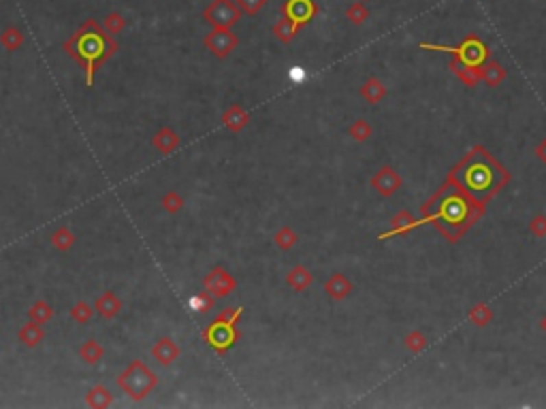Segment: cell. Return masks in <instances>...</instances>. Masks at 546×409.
I'll use <instances>...</instances> for the list:
<instances>
[{
  "instance_id": "6da1fadb",
  "label": "cell",
  "mask_w": 546,
  "mask_h": 409,
  "mask_svg": "<svg viewBox=\"0 0 546 409\" xmlns=\"http://www.w3.org/2000/svg\"><path fill=\"white\" fill-rule=\"evenodd\" d=\"M118 41L115 36L107 34L103 24L96 19H86V22L77 28L64 43V53H69L71 60H75L84 69L86 86H94V75L111 55L118 53Z\"/></svg>"
},
{
  "instance_id": "7a4b0ae2",
  "label": "cell",
  "mask_w": 546,
  "mask_h": 409,
  "mask_svg": "<svg viewBox=\"0 0 546 409\" xmlns=\"http://www.w3.org/2000/svg\"><path fill=\"white\" fill-rule=\"evenodd\" d=\"M241 314H244V307L224 309L220 316H216L203 328L201 337L216 354L224 356L228 349L241 339V333L237 328V322H239Z\"/></svg>"
},
{
  "instance_id": "3957f363",
  "label": "cell",
  "mask_w": 546,
  "mask_h": 409,
  "mask_svg": "<svg viewBox=\"0 0 546 409\" xmlns=\"http://www.w3.org/2000/svg\"><path fill=\"white\" fill-rule=\"evenodd\" d=\"M118 386L124 395H128V399H132L134 403H141L158 386V375L143 360H132L118 375Z\"/></svg>"
},
{
  "instance_id": "277c9868",
  "label": "cell",
  "mask_w": 546,
  "mask_h": 409,
  "mask_svg": "<svg viewBox=\"0 0 546 409\" xmlns=\"http://www.w3.org/2000/svg\"><path fill=\"white\" fill-rule=\"evenodd\" d=\"M420 49L427 51H448L455 53V58H459L461 62L470 64V66H482L484 60H489V47H486L478 36L470 34L463 41L461 47H444V45H431V43H420Z\"/></svg>"
},
{
  "instance_id": "5b68a950",
  "label": "cell",
  "mask_w": 546,
  "mask_h": 409,
  "mask_svg": "<svg viewBox=\"0 0 546 409\" xmlns=\"http://www.w3.org/2000/svg\"><path fill=\"white\" fill-rule=\"evenodd\" d=\"M241 9L235 0H211L203 9V19L211 28H226L233 30V26L239 24Z\"/></svg>"
},
{
  "instance_id": "8992f818",
  "label": "cell",
  "mask_w": 546,
  "mask_h": 409,
  "mask_svg": "<svg viewBox=\"0 0 546 409\" xmlns=\"http://www.w3.org/2000/svg\"><path fill=\"white\" fill-rule=\"evenodd\" d=\"M203 45L209 53L222 60L239 47V36L226 28H211V32L203 36Z\"/></svg>"
},
{
  "instance_id": "52a82bcc",
  "label": "cell",
  "mask_w": 546,
  "mask_h": 409,
  "mask_svg": "<svg viewBox=\"0 0 546 409\" xmlns=\"http://www.w3.org/2000/svg\"><path fill=\"white\" fill-rule=\"evenodd\" d=\"M203 288L207 292H211L216 299H224V297L233 295V292L237 290V280L224 267H213L203 277Z\"/></svg>"
},
{
  "instance_id": "ba28073f",
  "label": "cell",
  "mask_w": 546,
  "mask_h": 409,
  "mask_svg": "<svg viewBox=\"0 0 546 409\" xmlns=\"http://www.w3.org/2000/svg\"><path fill=\"white\" fill-rule=\"evenodd\" d=\"M280 13L284 17H288L290 22L301 30L318 15V5L314 3V0H286V3L280 7Z\"/></svg>"
},
{
  "instance_id": "9c48e42d",
  "label": "cell",
  "mask_w": 546,
  "mask_h": 409,
  "mask_svg": "<svg viewBox=\"0 0 546 409\" xmlns=\"http://www.w3.org/2000/svg\"><path fill=\"white\" fill-rule=\"evenodd\" d=\"M369 184H372V190L378 194V197L388 199V197H393L395 192L401 190L403 179H401V175H399L393 166L384 164V166H380V169L376 171V175H374L372 182H369Z\"/></svg>"
},
{
  "instance_id": "30bf717a",
  "label": "cell",
  "mask_w": 546,
  "mask_h": 409,
  "mask_svg": "<svg viewBox=\"0 0 546 409\" xmlns=\"http://www.w3.org/2000/svg\"><path fill=\"white\" fill-rule=\"evenodd\" d=\"M182 139L180 134L175 132L171 126H163L161 130H156V134L152 136V147L158 151L161 156H171L180 149Z\"/></svg>"
},
{
  "instance_id": "8fae6325",
  "label": "cell",
  "mask_w": 546,
  "mask_h": 409,
  "mask_svg": "<svg viewBox=\"0 0 546 409\" xmlns=\"http://www.w3.org/2000/svg\"><path fill=\"white\" fill-rule=\"evenodd\" d=\"M180 354H182V347L175 343L171 337H161L158 341L152 345V356H154V360H158L163 367L173 364L175 360L180 358Z\"/></svg>"
},
{
  "instance_id": "7c38bea8",
  "label": "cell",
  "mask_w": 546,
  "mask_h": 409,
  "mask_svg": "<svg viewBox=\"0 0 546 409\" xmlns=\"http://www.w3.org/2000/svg\"><path fill=\"white\" fill-rule=\"evenodd\" d=\"M122 301L120 297L115 295V292L111 290H105L103 295L94 301V309H96V314H99L101 318L105 320H113V318H118L120 316V311H122Z\"/></svg>"
},
{
  "instance_id": "4fadbf2b",
  "label": "cell",
  "mask_w": 546,
  "mask_h": 409,
  "mask_svg": "<svg viewBox=\"0 0 546 409\" xmlns=\"http://www.w3.org/2000/svg\"><path fill=\"white\" fill-rule=\"evenodd\" d=\"M353 282H350L344 273H333L327 282H324V292H327V297L329 299H333V301H344L348 299L350 295H353Z\"/></svg>"
},
{
  "instance_id": "5bb4252c",
  "label": "cell",
  "mask_w": 546,
  "mask_h": 409,
  "mask_svg": "<svg viewBox=\"0 0 546 409\" xmlns=\"http://www.w3.org/2000/svg\"><path fill=\"white\" fill-rule=\"evenodd\" d=\"M451 71L455 73L457 79H461V84L465 88H476L482 82V69L465 64V62L459 60V58H453V60H451Z\"/></svg>"
},
{
  "instance_id": "9a60e30c",
  "label": "cell",
  "mask_w": 546,
  "mask_h": 409,
  "mask_svg": "<svg viewBox=\"0 0 546 409\" xmlns=\"http://www.w3.org/2000/svg\"><path fill=\"white\" fill-rule=\"evenodd\" d=\"M222 124L226 130L230 132H241L248 124H250V113L241 107V105H230L224 113H222Z\"/></svg>"
},
{
  "instance_id": "2e32d148",
  "label": "cell",
  "mask_w": 546,
  "mask_h": 409,
  "mask_svg": "<svg viewBox=\"0 0 546 409\" xmlns=\"http://www.w3.org/2000/svg\"><path fill=\"white\" fill-rule=\"evenodd\" d=\"M286 284L290 290L295 292H305L311 284H314V275H311V271L303 264H295L288 273H286Z\"/></svg>"
},
{
  "instance_id": "e0dca14e",
  "label": "cell",
  "mask_w": 546,
  "mask_h": 409,
  "mask_svg": "<svg viewBox=\"0 0 546 409\" xmlns=\"http://www.w3.org/2000/svg\"><path fill=\"white\" fill-rule=\"evenodd\" d=\"M45 339V330H43V324H36V322H26L22 328L17 330V341L22 343L24 347H36Z\"/></svg>"
},
{
  "instance_id": "ac0fdd59",
  "label": "cell",
  "mask_w": 546,
  "mask_h": 409,
  "mask_svg": "<svg viewBox=\"0 0 546 409\" xmlns=\"http://www.w3.org/2000/svg\"><path fill=\"white\" fill-rule=\"evenodd\" d=\"M361 96L363 101H367L369 105H380L386 99V86L378 79V77H369V79L361 86Z\"/></svg>"
},
{
  "instance_id": "d6986e66",
  "label": "cell",
  "mask_w": 546,
  "mask_h": 409,
  "mask_svg": "<svg viewBox=\"0 0 546 409\" xmlns=\"http://www.w3.org/2000/svg\"><path fill=\"white\" fill-rule=\"evenodd\" d=\"M480 69H482V82L489 88H499L506 79V75H508V71L497 60H486Z\"/></svg>"
},
{
  "instance_id": "ffe728a7",
  "label": "cell",
  "mask_w": 546,
  "mask_h": 409,
  "mask_svg": "<svg viewBox=\"0 0 546 409\" xmlns=\"http://www.w3.org/2000/svg\"><path fill=\"white\" fill-rule=\"evenodd\" d=\"M414 226H418L416 218L410 211L403 209V211H399L397 216L391 220V230L384 232V235H380V239H388V237H393V235H399V232H407L410 228H414Z\"/></svg>"
},
{
  "instance_id": "44dd1931",
  "label": "cell",
  "mask_w": 546,
  "mask_h": 409,
  "mask_svg": "<svg viewBox=\"0 0 546 409\" xmlns=\"http://www.w3.org/2000/svg\"><path fill=\"white\" fill-rule=\"evenodd\" d=\"M103 356H105V347H103L99 341H96V339H88V341H84L82 347H80V358H82L86 364H90V367L99 364V362L103 360Z\"/></svg>"
},
{
  "instance_id": "7402d4cb",
  "label": "cell",
  "mask_w": 546,
  "mask_h": 409,
  "mask_svg": "<svg viewBox=\"0 0 546 409\" xmlns=\"http://www.w3.org/2000/svg\"><path fill=\"white\" fill-rule=\"evenodd\" d=\"M24 41H26L24 32L19 30V28H15V26H9V28H5V30H3V34H0V45H3V47H5V51H9V53H13V51H19V49H22Z\"/></svg>"
},
{
  "instance_id": "603a6c76",
  "label": "cell",
  "mask_w": 546,
  "mask_h": 409,
  "mask_svg": "<svg viewBox=\"0 0 546 409\" xmlns=\"http://www.w3.org/2000/svg\"><path fill=\"white\" fill-rule=\"evenodd\" d=\"M271 32H273V36H276L282 45H288V43H292V38H295V34L299 32V28H297L295 24H292L288 17L282 15V17L278 19V22L273 24Z\"/></svg>"
},
{
  "instance_id": "cb8c5ba5",
  "label": "cell",
  "mask_w": 546,
  "mask_h": 409,
  "mask_svg": "<svg viewBox=\"0 0 546 409\" xmlns=\"http://www.w3.org/2000/svg\"><path fill=\"white\" fill-rule=\"evenodd\" d=\"M49 241H51V245H54V249H58V251H69L73 245H75V241H77V237H75V232L64 224V226H60V228H56L54 232H51V237H49Z\"/></svg>"
},
{
  "instance_id": "d4e9b609",
  "label": "cell",
  "mask_w": 546,
  "mask_h": 409,
  "mask_svg": "<svg viewBox=\"0 0 546 409\" xmlns=\"http://www.w3.org/2000/svg\"><path fill=\"white\" fill-rule=\"evenodd\" d=\"M111 403H113V397H111V393L107 391L105 386H94V388H90L88 395H86V405L92 407V409H105Z\"/></svg>"
},
{
  "instance_id": "484cf974",
  "label": "cell",
  "mask_w": 546,
  "mask_h": 409,
  "mask_svg": "<svg viewBox=\"0 0 546 409\" xmlns=\"http://www.w3.org/2000/svg\"><path fill=\"white\" fill-rule=\"evenodd\" d=\"M467 320H470L478 328H486V326L491 324V320H493V309L486 305V303H476L470 309V314H467Z\"/></svg>"
},
{
  "instance_id": "4316f807",
  "label": "cell",
  "mask_w": 546,
  "mask_h": 409,
  "mask_svg": "<svg viewBox=\"0 0 546 409\" xmlns=\"http://www.w3.org/2000/svg\"><path fill=\"white\" fill-rule=\"evenodd\" d=\"M372 134H374L372 124H369L367 120H363V118L355 120L353 124L348 126V136H350V139H353V141H357V143H365V141H369V139H372Z\"/></svg>"
},
{
  "instance_id": "83f0119b",
  "label": "cell",
  "mask_w": 546,
  "mask_h": 409,
  "mask_svg": "<svg viewBox=\"0 0 546 409\" xmlns=\"http://www.w3.org/2000/svg\"><path fill=\"white\" fill-rule=\"evenodd\" d=\"M273 243H276L278 249L288 251L299 243V235L290 226H282V228H278L276 235H273Z\"/></svg>"
},
{
  "instance_id": "f1b7e54d",
  "label": "cell",
  "mask_w": 546,
  "mask_h": 409,
  "mask_svg": "<svg viewBox=\"0 0 546 409\" xmlns=\"http://www.w3.org/2000/svg\"><path fill=\"white\" fill-rule=\"evenodd\" d=\"M28 318L36 324H47L51 318H54V307L45 301H36L32 303V307L28 309Z\"/></svg>"
},
{
  "instance_id": "f546056e",
  "label": "cell",
  "mask_w": 546,
  "mask_h": 409,
  "mask_svg": "<svg viewBox=\"0 0 546 409\" xmlns=\"http://www.w3.org/2000/svg\"><path fill=\"white\" fill-rule=\"evenodd\" d=\"M94 307L90 305V303H86V301H77L73 307H71V320L73 322H77V324H82V326H86V324H90V320H92V316H94Z\"/></svg>"
},
{
  "instance_id": "4dcf8cb0",
  "label": "cell",
  "mask_w": 546,
  "mask_h": 409,
  "mask_svg": "<svg viewBox=\"0 0 546 409\" xmlns=\"http://www.w3.org/2000/svg\"><path fill=\"white\" fill-rule=\"evenodd\" d=\"M403 345H405V349L410 354H420L423 349L427 347V337L423 335V330L414 328L403 337Z\"/></svg>"
},
{
  "instance_id": "1f68e13d",
  "label": "cell",
  "mask_w": 546,
  "mask_h": 409,
  "mask_svg": "<svg viewBox=\"0 0 546 409\" xmlns=\"http://www.w3.org/2000/svg\"><path fill=\"white\" fill-rule=\"evenodd\" d=\"M103 28H105L107 34L118 36V34H122L124 28H126V17H124L122 13H107L105 19H103Z\"/></svg>"
},
{
  "instance_id": "d6a6232c",
  "label": "cell",
  "mask_w": 546,
  "mask_h": 409,
  "mask_svg": "<svg viewBox=\"0 0 546 409\" xmlns=\"http://www.w3.org/2000/svg\"><path fill=\"white\" fill-rule=\"evenodd\" d=\"M218 299L211 295V292H199V295H194L192 299H190V307L194 309V311H199V314H207V311H211L213 309V303H216Z\"/></svg>"
},
{
  "instance_id": "836d02e7",
  "label": "cell",
  "mask_w": 546,
  "mask_h": 409,
  "mask_svg": "<svg viewBox=\"0 0 546 409\" xmlns=\"http://www.w3.org/2000/svg\"><path fill=\"white\" fill-rule=\"evenodd\" d=\"M161 205L167 213H171V216H175V213H180L182 207H184V199L180 197V192H175V190H167L163 194V199H161Z\"/></svg>"
},
{
  "instance_id": "e575fe53",
  "label": "cell",
  "mask_w": 546,
  "mask_h": 409,
  "mask_svg": "<svg viewBox=\"0 0 546 409\" xmlns=\"http://www.w3.org/2000/svg\"><path fill=\"white\" fill-rule=\"evenodd\" d=\"M346 19L355 26H363L369 19V9L363 3H353L346 9Z\"/></svg>"
},
{
  "instance_id": "d590c367",
  "label": "cell",
  "mask_w": 546,
  "mask_h": 409,
  "mask_svg": "<svg viewBox=\"0 0 546 409\" xmlns=\"http://www.w3.org/2000/svg\"><path fill=\"white\" fill-rule=\"evenodd\" d=\"M235 3L239 5L241 13H246L250 17H257L261 13V9L269 3V0H235Z\"/></svg>"
},
{
  "instance_id": "8d00e7d4",
  "label": "cell",
  "mask_w": 546,
  "mask_h": 409,
  "mask_svg": "<svg viewBox=\"0 0 546 409\" xmlns=\"http://www.w3.org/2000/svg\"><path fill=\"white\" fill-rule=\"evenodd\" d=\"M530 232L536 239H546V216H544V213H538V216L532 218Z\"/></svg>"
},
{
  "instance_id": "74e56055",
  "label": "cell",
  "mask_w": 546,
  "mask_h": 409,
  "mask_svg": "<svg viewBox=\"0 0 546 409\" xmlns=\"http://www.w3.org/2000/svg\"><path fill=\"white\" fill-rule=\"evenodd\" d=\"M536 158L546 166V136H544V139L536 145Z\"/></svg>"
},
{
  "instance_id": "f35d334b",
  "label": "cell",
  "mask_w": 546,
  "mask_h": 409,
  "mask_svg": "<svg viewBox=\"0 0 546 409\" xmlns=\"http://www.w3.org/2000/svg\"><path fill=\"white\" fill-rule=\"evenodd\" d=\"M540 328H542V333H546V316L540 320Z\"/></svg>"
}]
</instances>
